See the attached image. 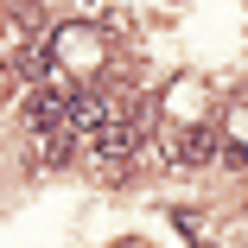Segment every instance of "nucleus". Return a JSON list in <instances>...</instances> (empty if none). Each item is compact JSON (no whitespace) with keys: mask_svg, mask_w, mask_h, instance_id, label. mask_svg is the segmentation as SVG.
Returning <instances> with one entry per match:
<instances>
[{"mask_svg":"<svg viewBox=\"0 0 248 248\" xmlns=\"http://www.w3.org/2000/svg\"><path fill=\"white\" fill-rule=\"evenodd\" d=\"M108 121H115V102H108L102 89H70V121H64L70 134H83V140H89V134H102Z\"/></svg>","mask_w":248,"mask_h":248,"instance_id":"f257e3e1","label":"nucleus"},{"mask_svg":"<svg viewBox=\"0 0 248 248\" xmlns=\"http://www.w3.org/2000/svg\"><path fill=\"white\" fill-rule=\"evenodd\" d=\"M217 146H223V140H217L210 127H191V134H178L172 146H159V159H166V166H210Z\"/></svg>","mask_w":248,"mask_h":248,"instance_id":"f03ea898","label":"nucleus"},{"mask_svg":"<svg viewBox=\"0 0 248 248\" xmlns=\"http://www.w3.org/2000/svg\"><path fill=\"white\" fill-rule=\"evenodd\" d=\"M70 159V134L58 127V134H38V166H64Z\"/></svg>","mask_w":248,"mask_h":248,"instance_id":"7ed1b4c3","label":"nucleus"}]
</instances>
